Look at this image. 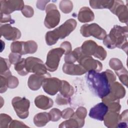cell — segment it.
Wrapping results in <instances>:
<instances>
[{"label": "cell", "instance_id": "33", "mask_svg": "<svg viewBox=\"0 0 128 128\" xmlns=\"http://www.w3.org/2000/svg\"><path fill=\"white\" fill-rule=\"evenodd\" d=\"M109 65L110 67L115 71L118 70L124 67L121 61L116 58H111L109 62Z\"/></svg>", "mask_w": 128, "mask_h": 128}, {"label": "cell", "instance_id": "9", "mask_svg": "<svg viewBox=\"0 0 128 128\" xmlns=\"http://www.w3.org/2000/svg\"><path fill=\"white\" fill-rule=\"evenodd\" d=\"M12 105L18 116L20 118H26L28 116V109L30 102L26 98L16 96L12 102Z\"/></svg>", "mask_w": 128, "mask_h": 128}, {"label": "cell", "instance_id": "25", "mask_svg": "<svg viewBox=\"0 0 128 128\" xmlns=\"http://www.w3.org/2000/svg\"><path fill=\"white\" fill-rule=\"evenodd\" d=\"M82 54L81 48L80 47L76 48L72 52L66 55L64 57L65 63L72 64L78 61Z\"/></svg>", "mask_w": 128, "mask_h": 128}, {"label": "cell", "instance_id": "3", "mask_svg": "<svg viewBox=\"0 0 128 128\" xmlns=\"http://www.w3.org/2000/svg\"><path fill=\"white\" fill-rule=\"evenodd\" d=\"M76 26V22L74 19L68 20L59 27L46 32L45 37L46 43L48 46L55 44L59 38L62 39L68 36Z\"/></svg>", "mask_w": 128, "mask_h": 128}, {"label": "cell", "instance_id": "35", "mask_svg": "<svg viewBox=\"0 0 128 128\" xmlns=\"http://www.w3.org/2000/svg\"><path fill=\"white\" fill-rule=\"evenodd\" d=\"M50 116V120L56 122L62 116V112L58 108H52L49 112Z\"/></svg>", "mask_w": 128, "mask_h": 128}, {"label": "cell", "instance_id": "23", "mask_svg": "<svg viewBox=\"0 0 128 128\" xmlns=\"http://www.w3.org/2000/svg\"><path fill=\"white\" fill-rule=\"evenodd\" d=\"M50 120V116L49 113L46 112L36 114L34 118V122L38 126H43Z\"/></svg>", "mask_w": 128, "mask_h": 128}, {"label": "cell", "instance_id": "8", "mask_svg": "<svg viewBox=\"0 0 128 128\" xmlns=\"http://www.w3.org/2000/svg\"><path fill=\"white\" fill-rule=\"evenodd\" d=\"M46 15L44 20V25L48 28H52L56 26L60 20V16L56 6L50 4L46 8Z\"/></svg>", "mask_w": 128, "mask_h": 128}, {"label": "cell", "instance_id": "6", "mask_svg": "<svg viewBox=\"0 0 128 128\" xmlns=\"http://www.w3.org/2000/svg\"><path fill=\"white\" fill-rule=\"evenodd\" d=\"M26 68L28 72L44 75L48 74L46 65L40 58L34 57H28L25 59Z\"/></svg>", "mask_w": 128, "mask_h": 128}, {"label": "cell", "instance_id": "37", "mask_svg": "<svg viewBox=\"0 0 128 128\" xmlns=\"http://www.w3.org/2000/svg\"><path fill=\"white\" fill-rule=\"evenodd\" d=\"M94 56L103 60L106 58V52L102 46H98L97 51Z\"/></svg>", "mask_w": 128, "mask_h": 128}, {"label": "cell", "instance_id": "27", "mask_svg": "<svg viewBox=\"0 0 128 128\" xmlns=\"http://www.w3.org/2000/svg\"><path fill=\"white\" fill-rule=\"evenodd\" d=\"M86 110L85 108L80 106L78 108L72 117L78 122L80 127H82L84 124V118L86 116Z\"/></svg>", "mask_w": 128, "mask_h": 128}, {"label": "cell", "instance_id": "31", "mask_svg": "<svg viewBox=\"0 0 128 128\" xmlns=\"http://www.w3.org/2000/svg\"><path fill=\"white\" fill-rule=\"evenodd\" d=\"M59 128H80L79 124L76 120L72 117L68 120H66L61 123Z\"/></svg>", "mask_w": 128, "mask_h": 128}, {"label": "cell", "instance_id": "21", "mask_svg": "<svg viewBox=\"0 0 128 128\" xmlns=\"http://www.w3.org/2000/svg\"><path fill=\"white\" fill-rule=\"evenodd\" d=\"M35 105L39 108L47 110L52 106L53 100L50 98L44 96H38L34 100Z\"/></svg>", "mask_w": 128, "mask_h": 128}, {"label": "cell", "instance_id": "30", "mask_svg": "<svg viewBox=\"0 0 128 128\" xmlns=\"http://www.w3.org/2000/svg\"><path fill=\"white\" fill-rule=\"evenodd\" d=\"M116 74L118 76L120 82L126 86H128V71L125 68L123 67L120 70L115 71Z\"/></svg>", "mask_w": 128, "mask_h": 128}, {"label": "cell", "instance_id": "38", "mask_svg": "<svg viewBox=\"0 0 128 128\" xmlns=\"http://www.w3.org/2000/svg\"><path fill=\"white\" fill-rule=\"evenodd\" d=\"M70 98H68L60 94L58 95L56 100V102L58 105L67 104H68L70 103Z\"/></svg>", "mask_w": 128, "mask_h": 128}, {"label": "cell", "instance_id": "28", "mask_svg": "<svg viewBox=\"0 0 128 128\" xmlns=\"http://www.w3.org/2000/svg\"><path fill=\"white\" fill-rule=\"evenodd\" d=\"M14 70L21 76H26L28 73L26 68L25 58H22L14 64Z\"/></svg>", "mask_w": 128, "mask_h": 128}, {"label": "cell", "instance_id": "7", "mask_svg": "<svg viewBox=\"0 0 128 128\" xmlns=\"http://www.w3.org/2000/svg\"><path fill=\"white\" fill-rule=\"evenodd\" d=\"M80 32L84 36H92L98 40H104L106 36V32L96 23L84 24L81 26Z\"/></svg>", "mask_w": 128, "mask_h": 128}, {"label": "cell", "instance_id": "11", "mask_svg": "<svg viewBox=\"0 0 128 128\" xmlns=\"http://www.w3.org/2000/svg\"><path fill=\"white\" fill-rule=\"evenodd\" d=\"M86 71L94 70L100 72L102 70V66L98 60H94L91 56H86L82 54L77 61Z\"/></svg>", "mask_w": 128, "mask_h": 128}, {"label": "cell", "instance_id": "10", "mask_svg": "<svg viewBox=\"0 0 128 128\" xmlns=\"http://www.w3.org/2000/svg\"><path fill=\"white\" fill-rule=\"evenodd\" d=\"M126 94V90L123 86L118 82H114L110 85V94L102 98V102L106 104L107 103L118 100L124 98Z\"/></svg>", "mask_w": 128, "mask_h": 128}, {"label": "cell", "instance_id": "17", "mask_svg": "<svg viewBox=\"0 0 128 128\" xmlns=\"http://www.w3.org/2000/svg\"><path fill=\"white\" fill-rule=\"evenodd\" d=\"M49 77H50V74L44 75H40L38 74H32L30 76L28 80V86L32 90H38L40 88L44 80L46 78Z\"/></svg>", "mask_w": 128, "mask_h": 128}, {"label": "cell", "instance_id": "40", "mask_svg": "<svg viewBox=\"0 0 128 128\" xmlns=\"http://www.w3.org/2000/svg\"><path fill=\"white\" fill-rule=\"evenodd\" d=\"M0 127L2 124H4V127H8V124L11 122L12 118H11L6 114H0Z\"/></svg>", "mask_w": 128, "mask_h": 128}, {"label": "cell", "instance_id": "18", "mask_svg": "<svg viewBox=\"0 0 128 128\" xmlns=\"http://www.w3.org/2000/svg\"><path fill=\"white\" fill-rule=\"evenodd\" d=\"M63 72L70 75L80 76L85 74L86 70L80 64L65 63L62 67Z\"/></svg>", "mask_w": 128, "mask_h": 128}, {"label": "cell", "instance_id": "42", "mask_svg": "<svg viewBox=\"0 0 128 128\" xmlns=\"http://www.w3.org/2000/svg\"><path fill=\"white\" fill-rule=\"evenodd\" d=\"M74 114V110L70 108H67L62 112V117L64 119L70 118L73 116Z\"/></svg>", "mask_w": 128, "mask_h": 128}, {"label": "cell", "instance_id": "29", "mask_svg": "<svg viewBox=\"0 0 128 128\" xmlns=\"http://www.w3.org/2000/svg\"><path fill=\"white\" fill-rule=\"evenodd\" d=\"M60 8L65 14L70 13L72 10V2L70 0H62L60 3Z\"/></svg>", "mask_w": 128, "mask_h": 128}, {"label": "cell", "instance_id": "15", "mask_svg": "<svg viewBox=\"0 0 128 128\" xmlns=\"http://www.w3.org/2000/svg\"><path fill=\"white\" fill-rule=\"evenodd\" d=\"M108 112V106L104 102H100L92 108L89 112V116L92 118L102 121Z\"/></svg>", "mask_w": 128, "mask_h": 128}, {"label": "cell", "instance_id": "45", "mask_svg": "<svg viewBox=\"0 0 128 128\" xmlns=\"http://www.w3.org/2000/svg\"><path fill=\"white\" fill-rule=\"evenodd\" d=\"M9 127H28V126L25 125L24 124L21 122H19L16 120H14L11 122Z\"/></svg>", "mask_w": 128, "mask_h": 128}, {"label": "cell", "instance_id": "36", "mask_svg": "<svg viewBox=\"0 0 128 128\" xmlns=\"http://www.w3.org/2000/svg\"><path fill=\"white\" fill-rule=\"evenodd\" d=\"M0 74H2L9 70L11 62L8 60L0 58Z\"/></svg>", "mask_w": 128, "mask_h": 128}, {"label": "cell", "instance_id": "22", "mask_svg": "<svg viewBox=\"0 0 128 128\" xmlns=\"http://www.w3.org/2000/svg\"><path fill=\"white\" fill-rule=\"evenodd\" d=\"M78 18V20L82 22H88L94 20V15L89 8L84 6L80 10Z\"/></svg>", "mask_w": 128, "mask_h": 128}, {"label": "cell", "instance_id": "26", "mask_svg": "<svg viewBox=\"0 0 128 128\" xmlns=\"http://www.w3.org/2000/svg\"><path fill=\"white\" fill-rule=\"evenodd\" d=\"M60 94L66 98H70L74 93V88L66 80H62V84L60 89Z\"/></svg>", "mask_w": 128, "mask_h": 128}, {"label": "cell", "instance_id": "1", "mask_svg": "<svg viewBox=\"0 0 128 128\" xmlns=\"http://www.w3.org/2000/svg\"><path fill=\"white\" fill-rule=\"evenodd\" d=\"M86 78L90 90L102 99L110 94V85L116 80L115 74L110 70L102 72L90 70L88 71Z\"/></svg>", "mask_w": 128, "mask_h": 128}, {"label": "cell", "instance_id": "43", "mask_svg": "<svg viewBox=\"0 0 128 128\" xmlns=\"http://www.w3.org/2000/svg\"><path fill=\"white\" fill-rule=\"evenodd\" d=\"M0 92L2 93L7 90V79L6 76L2 75H0Z\"/></svg>", "mask_w": 128, "mask_h": 128}, {"label": "cell", "instance_id": "20", "mask_svg": "<svg viewBox=\"0 0 128 128\" xmlns=\"http://www.w3.org/2000/svg\"><path fill=\"white\" fill-rule=\"evenodd\" d=\"M98 47V46L94 42L88 40L84 42L80 48L82 54L84 56H94L97 51Z\"/></svg>", "mask_w": 128, "mask_h": 128}, {"label": "cell", "instance_id": "14", "mask_svg": "<svg viewBox=\"0 0 128 128\" xmlns=\"http://www.w3.org/2000/svg\"><path fill=\"white\" fill-rule=\"evenodd\" d=\"M0 13L9 14L15 10H22L24 2L22 0H0Z\"/></svg>", "mask_w": 128, "mask_h": 128}, {"label": "cell", "instance_id": "13", "mask_svg": "<svg viewBox=\"0 0 128 128\" xmlns=\"http://www.w3.org/2000/svg\"><path fill=\"white\" fill-rule=\"evenodd\" d=\"M110 10L112 13L118 16L120 22L127 24L128 20V8L122 1L114 0L112 8Z\"/></svg>", "mask_w": 128, "mask_h": 128}, {"label": "cell", "instance_id": "19", "mask_svg": "<svg viewBox=\"0 0 128 128\" xmlns=\"http://www.w3.org/2000/svg\"><path fill=\"white\" fill-rule=\"evenodd\" d=\"M103 120L105 126L108 128L118 127L120 122L119 112L110 111L106 114Z\"/></svg>", "mask_w": 128, "mask_h": 128}, {"label": "cell", "instance_id": "32", "mask_svg": "<svg viewBox=\"0 0 128 128\" xmlns=\"http://www.w3.org/2000/svg\"><path fill=\"white\" fill-rule=\"evenodd\" d=\"M108 108V110L110 112H119L120 110V100H115L110 102L106 104Z\"/></svg>", "mask_w": 128, "mask_h": 128}, {"label": "cell", "instance_id": "47", "mask_svg": "<svg viewBox=\"0 0 128 128\" xmlns=\"http://www.w3.org/2000/svg\"><path fill=\"white\" fill-rule=\"evenodd\" d=\"M1 14V22H12L13 20L11 18L10 16V14H6L2 13H0Z\"/></svg>", "mask_w": 128, "mask_h": 128}, {"label": "cell", "instance_id": "16", "mask_svg": "<svg viewBox=\"0 0 128 128\" xmlns=\"http://www.w3.org/2000/svg\"><path fill=\"white\" fill-rule=\"evenodd\" d=\"M1 35L8 40H14L20 38V30L16 28L12 27L10 24H5L0 26Z\"/></svg>", "mask_w": 128, "mask_h": 128}, {"label": "cell", "instance_id": "2", "mask_svg": "<svg viewBox=\"0 0 128 128\" xmlns=\"http://www.w3.org/2000/svg\"><path fill=\"white\" fill-rule=\"evenodd\" d=\"M128 27L115 25L103 40L104 44L108 48L116 47L124 50L127 53L128 50Z\"/></svg>", "mask_w": 128, "mask_h": 128}, {"label": "cell", "instance_id": "5", "mask_svg": "<svg viewBox=\"0 0 128 128\" xmlns=\"http://www.w3.org/2000/svg\"><path fill=\"white\" fill-rule=\"evenodd\" d=\"M65 50L62 48H53L49 51L47 55L46 66L50 72H54L57 70L60 58Z\"/></svg>", "mask_w": 128, "mask_h": 128}, {"label": "cell", "instance_id": "24", "mask_svg": "<svg viewBox=\"0 0 128 128\" xmlns=\"http://www.w3.org/2000/svg\"><path fill=\"white\" fill-rule=\"evenodd\" d=\"M114 0H90V6L94 9L108 8L110 9L114 3Z\"/></svg>", "mask_w": 128, "mask_h": 128}, {"label": "cell", "instance_id": "12", "mask_svg": "<svg viewBox=\"0 0 128 128\" xmlns=\"http://www.w3.org/2000/svg\"><path fill=\"white\" fill-rule=\"evenodd\" d=\"M62 80L56 78H46L42 84L43 90L48 94L54 96L60 90Z\"/></svg>", "mask_w": 128, "mask_h": 128}, {"label": "cell", "instance_id": "39", "mask_svg": "<svg viewBox=\"0 0 128 128\" xmlns=\"http://www.w3.org/2000/svg\"><path fill=\"white\" fill-rule=\"evenodd\" d=\"M22 14L26 18H30L34 15V10L29 6H24L23 9L22 10Z\"/></svg>", "mask_w": 128, "mask_h": 128}, {"label": "cell", "instance_id": "41", "mask_svg": "<svg viewBox=\"0 0 128 128\" xmlns=\"http://www.w3.org/2000/svg\"><path fill=\"white\" fill-rule=\"evenodd\" d=\"M21 56L19 54L12 52L9 55V60L12 64H15L21 60Z\"/></svg>", "mask_w": 128, "mask_h": 128}, {"label": "cell", "instance_id": "34", "mask_svg": "<svg viewBox=\"0 0 128 128\" xmlns=\"http://www.w3.org/2000/svg\"><path fill=\"white\" fill-rule=\"evenodd\" d=\"M128 126V110L124 111L120 115V122L118 128H126Z\"/></svg>", "mask_w": 128, "mask_h": 128}, {"label": "cell", "instance_id": "4", "mask_svg": "<svg viewBox=\"0 0 128 128\" xmlns=\"http://www.w3.org/2000/svg\"><path fill=\"white\" fill-rule=\"evenodd\" d=\"M10 48L12 52L22 55L34 53L37 50L38 45L33 40H28L25 42L16 41L12 43Z\"/></svg>", "mask_w": 128, "mask_h": 128}, {"label": "cell", "instance_id": "44", "mask_svg": "<svg viewBox=\"0 0 128 128\" xmlns=\"http://www.w3.org/2000/svg\"><path fill=\"white\" fill-rule=\"evenodd\" d=\"M60 48H62L65 50V53H64L65 55L69 54L70 52H72V46L70 42H63L60 46Z\"/></svg>", "mask_w": 128, "mask_h": 128}, {"label": "cell", "instance_id": "46", "mask_svg": "<svg viewBox=\"0 0 128 128\" xmlns=\"http://www.w3.org/2000/svg\"><path fill=\"white\" fill-rule=\"evenodd\" d=\"M50 2V0H38L36 3V6L38 9L43 10L45 9L46 4Z\"/></svg>", "mask_w": 128, "mask_h": 128}]
</instances>
